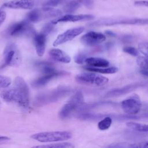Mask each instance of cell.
Returning <instances> with one entry per match:
<instances>
[{
    "mask_svg": "<svg viewBox=\"0 0 148 148\" xmlns=\"http://www.w3.org/2000/svg\"><path fill=\"white\" fill-rule=\"evenodd\" d=\"M84 104V96L82 92L77 91L61 108L59 116L62 119L67 118L76 109H79Z\"/></svg>",
    "mask_w": 148,
    "mask_h": 148,
    "instance_id": "277c9868",
    "label": "cell"
},
{
    "mask_svg": "<svg viewBox=\"0 0 148 148\" xmlns=\"http://www.w3.org/2000/svg\"><path fill=\"white\" fill-rule=\"evenodd\" d=\"M9 34L12 36H20L25 35H34L36 32L30 23L25 20L11 25L9 28Z\"/></svg>",
    "mask_w": 148,
    "mask_h": 148,
    "instance_id": "9c48e42d",
    "label": "cell"
},
{
    "mask_svg": "<svg viewBox=\"0 0 148 148\" xmlns=\"http://www.w3.org/2000/svg\"><path fill=\"white\" fill-rule=\"evenodd\" d=\"M12 83V80L10 77L0 75V88H6L10 86Z\"/></svg>",
    "mask_w": 148,
    "mask_h": 148,
    "instance_id": "4316f807",
    "label": "cell"
},
{
    "mask_svg": "<svg viewBox=\"0 0 148 148\" xmlns=\"http://www.w3.org/2000/svg\"><path fill=\"white\" fill-rule=\"evenodd\" d=\"M82 0H71L66 2L64 6V11L68 14H72L82 6Z\"/></svg>",
    "mask_w": 148,
    "mask_h": 148,
    "instance_id": "44dd1931",
    "label": "cell"
},
{
    "mask_svg": "<svg viewBox=\"0 0 148 148\" xmlns=\"http://www.w3.org/2000/svg\"><path fill=\"white\" fill-rule=\"evenodd\" d=\"M38 13L39 21L53 18H57L62 16L61 10L51 7L44 6L41 9H38Z\"/></svg>",
    "mask_w": 148,
    "mask_h": 148,
    "instance_id": "2e32d148",
    "label": "cell"
},
{
    "mask_svg": "<svg viewBox=\"0 0 148 148\" xmlns=\"http://www.w3.org/2000/svg\"><path fill=\"white\" fill-rule=\"evenodd\" d=\"M30 148H75V146L70 143L64 142L58 143H51L48 145H38Z\"/></svg>",
    "mask_w": 148,
    "mask_h": 148,
    "instance_id": "603a6c76",
    "label": "cell"
},
{
    "mask_svg": "<svg viewBox=\"0 0 148 148\" xmlns=\"http://www.w3.org/2000/svg\"><path fill=\"white\" fill-rule=\"evenodd\" d=\"M85 69L90 72H93L103 74H113L115 73L118 71V68L116 66L105 67V68H91L86 66Z\"/></svg>",
    "mask_w": 148,
    "mask_h": 148,
    "instance_id": "7402d4cb",
    "label": "cell"
},
{
    "mask_svg": "<svg viewBox=\"0 0 148 148\" xmlns=\"http://www.w3.org/2000/svg\"><path fill=\"white\" fill-rule=\"evenodd\" d=\"M123 110L130 116H135L141 109L142 102L139 96L134 94L127 97L120 103Z\"/></svg>",
    "mask_w": 148,
    "mask_h": 148,
    "instance_id": "52a82bcc",
    "label": "cell"
},
{
    "mask_svg": "<svg viewBox=\"0 0 148 148\" xmlns=\"http://www.w3.org/2000/svg\"><path fill=\"white\" fill-rule=\"evenodd\" d=\"M46 43V36L40 32L36 33L34 35V43L37 55L39 57L43 56L45 52Z\"/></svg>",
    "mask_w": 148,
    "mask_h": 148,
    "instance_id": "e0dca14e",
    "label": "cell"
},
{
    "mask_svg": "<svg viewBox=\"0 0 148 148\" xmlns=\"http://www.w3.org/2000/svg\"><path fill=\"white\" fill-rule=\"evenodd\" d=\"M3 66L18 67L21 64V54L14 43H8L6 46L3 51Z\"/></svg>",
    "mask_w": 148,
    "mask_h": 148,
    "instance_id": "5b68a950",
    "label": "cell"
},
{
    "mask_svg": "<svg viewBox=\"0 0 148 148\" xmlns=\"http://www.w3.org/2000/svg\"><path fill=\"white\" fill-rule=\"evenodd\" d=\"M142 86H143V84L141 83H135L128 84L122 87L110 90L105 94V97L106 98L117 97L128 94L130 92H132L134 90Z\"/></svg>",
    "mask_w": 148,
    "mask_h": 148,
    "instance_id": "7c38bea8",
    "label": "cell"
},
{
    "mask_svg": "<svg viewBox=\"0 0 148 148\" xmlns=\"http://www.w3.org/2000/svg\"><path fill=\"white\" fill-rule=\"evenodd\" d=\"M10 140V138L7 137V136H0V143H3L6 141H8Z\"/></svg>",
    "mask_w": 148,
    "mask_h": 148,
    "instance_id": "e575fe53",
    "label": "cell"
},
{
    "mask_svg": "<svg viewBox=\"0 0 148 148\" xmlns=\"http://www.w3.org/2000/svg\"><path fill=\"white\" fill-rule=\"evenodd\" d=\"M75 80L80 84L94 87L103 86L109 82L108 78L99 73L90 71L78 74L76 76Z\"/></svg>",
    "mask_w": 148,
    "mask_h": 148,
    "instance_id": "3957f363",
    "label": "cell"
},
{
    "mask_svg": "<svg viewBox=\"0 0 148 148\" xmlns=\"http://www.w3.org/2000/svg\"><path fill=\"white\" fill-rule=\"evenodd\" d=\"M50 57L56 61L68 64L71 61L70 56L63 50L59 49H52L49 52Z\"/></svg>",
    "mask_w": 148,
    "mask_h": 148,
    "instance_id": "ac0fdd59",
    "label": "cell"
},
{
    "mask_svg": "<svg viewBox=\"0 0 148 148\" xmlns=\"http://www.w3.org/2000/svg\"><path fill=\"white\" fill-rule=\"evenodd\" d=\"M35 66L42 74H46L54 72L56 71L54 65L46 61H38L35 64Z\"/></svg>",
    "mask_w": 148,
    "mask_h": 148,
    "instance_id": "ffe728a7",
    "label": "cell"
},
{
    "mask_svg": "<svg viewBox=\"0 0 148 148\" xmlns=\"http://www.w3.org/2000/svg\"><path fill=\"white\" fill-rule=\"evenodd\" d=\"M62 1L63 0H47L43 3V6L45 7L54 8L61 3Z\"/></svg>",
    "mask_w": 148,
    "mask_h": 148,
    "instance_id": "4dcf8cb0",
    "label": "cell"
},
{
    "mask_svg": "<svg viewBox=\"0 0 148 148\" xmlns=\"http://www.w3.org/2000/svg\"><path fill=\"white\" fill-rule=\"evenodd\" d=\"M72 134L68 131L43 132L33 134L31 138L40 142L63 141L70 139Z\"/></svg>",
    "mask_w": 148,
    "mask_h": 148,
    "instance_id": "8992f818",
    "label": "cell"
},
{
    "mask_svg": "<svg viewBox=\"0 0 148 148\" xmlns=\"http://www.w3.org/2000/svg\"><path fill=\"white\" fill-rule=\"evenodd\" d=\"M54 24H53L51 22L50 23H48L47 24H46L45 26H43V27L41 31V33L43 34L44 35H45L46 36L50 34L54 29Z\"/></svg>",
    "mask_w": 148,
    "mask_h": 148,
    "instance_id": "f1b7e54d",
    "label": "cell"
},
{
    "mask_svg": "<svg viewBox=\"0 0 148 148\" xmlns=\"http://www.w3.org/2000/svg\"><path fill=\"white\" fill-rule=\"evenodd\" d=\"M87 58V57H86L84 54H83L82 53H79L75 57L74 60L76 63L80 64H82L84 62H85V60Z\"/></svg>",
    "mask_w": 148,
    "mask_h": 148,
    "instance_id": "1f68e13d",
    "label": "cell"
},
{
    "mask_svg": "<svg viewBox=\"0 0 148 148\" xmlns=\"http://www.w3.org/2000/svg\"><path fill=\"white\" fill-rule=\"evenodd\" d=\"M67 73L64 71H56L54 72L42 74V75L36 79H35L32 83V85L34 87H41L46 85L51 80L56 79L58 77L66 75Z\"/></svg>",
    "mask_w": 148,
    "mask_h": 148,
    "instance_id": "5bb4252c",
    "label": "cell"
},
{
    "mask_svg": "<svg viewBox=\"0 0 148 148\" xmlns=\"http://www.w3.org/2000/svg\"><path fill=\"white\" fill-rule=\"evenodd\" d=\"M126 125L130 129L138 132H148V124L138 123L134 121H128Z\"/></svg>",
    "mask_w": 148,
    "mask_h": 148,
    "instance_id": "d4e9b609",
    "label": "cell"
},
{
    "mask_svg": "<svg viewBox=\"0 0 148 148\" xmlns=\"http://www.w3.org/2000/svg\"><path fill=\"white\" fill-rule=\"evenodd\" d=\"M6 13L4 11L1 10L0 9V26L5 21V20L6 19Z\"/></svg>",
    "mask_w": 148,
    "mask_h": 148,
    "instance_id": "836d02e7",
    "label": "cell"
},
{
    "mask_svg": "<svg viewBox=\"0 0 148 148\" xmlns=\"http://www.w3.org/2000/svg\"><path fill=\"white\" fill-rule=\"evenodd\" d=\"M123 50L124 52L134 57L138 56L139 55V50L132 46H125L123 48Z\"/></svg>",
    "mask_w": 148,
    "mask_h": 148,
    "instance_id": "f546056e",
    "label": "cell"
},
{
    "mask_svg": "<svg viewBox=\"0 0 148 148\" xmlns=\"http://www.w3.org/2000/svg\"><path fill=\"white\" fill-rule=\"evenodd\" d=\"M140 72L142 75H143L145 76H148V71H147L144 70V69H140Z\"/></svg>",
    "mask_w": 148,
    "mask_h": 148,
    "instance_id": "d590c367",
    "label": "cell"
},
{
    "mask_svg": "<svg viewBox=\"0 0 148 148\" xmlns=\"http://www.w3.org/2000/svg\"><path fill=\"white\" fill-rule=\"evenodd\" d=\"M134 5L137 6H145L148 8V1L140 0L134 2Z\"/></svg>",
    "mask_w": 148,
    "mask_h": 148,
    "instance_id": "d6a6232c",
    "label": "cell"
},
{
    "mask_svg": "<svg viewBox=\"0 0 148 148\" xmlns=\"http://www.w3.org/2000/svg\"><path fill=\"white\" fill-rule=\"evenodd\" d=\"M84 28L83 27H78L67 29L65 32L57 36L53 43V45L56 47L58 45L72 40L75 37L81 34L84 31Z\"/></svg>",
    "mask_w": 148,
    "mask_h": 148,
    "instance_id": "30bf717a",
    "label": "cell"
},
{
    "mask_svg": "<svg viewBox=\"0 0 148 148\" xmlns=\"http://www.w3.org/2000/svg\"><path fill=\"white\" fill-rule=\"evenodd\" d=\"M95 25H146L148 24V18H125L106 19L93 23Z\"/></svg>",
    "mask_w": 148,
    "mask_h": 148,
    "instance_id": "ba28073f",
    "label": "cell"
},
{
    "mask_svg": "<svg viewBox=\"0 0 148 148\" xmlns=\"http://www.w3.org/2000/svg\"><path fill=\"white\" fill-rule=\"evenodd\" d=\"M138 50L145 57L148 58V42H142L138 45Z\"/></svg>",
    "mask_w": 148,
    "mask_h": 148,
    "instance_id": "83f0119b",
    "label": "cell"
},
{
    "mask_svg": "<svg viewBox=\"0 0 148 148\" xmlns=\"http://www.w3.org/2000/svg\"><path fill=\"white\" fill-rule=\"evenodd\" d=\"M103 115V119H101L98 123V128L101 131L108 130L112 124V118L109 115Z\"/></svg>",
    "mask_w": 148,
    "mask_h": 148,
    "instance_id": "cb8c5ba5",
    "label": "cell"
},
{
    "mask_svg": "<svg viewBox=\"0 0 148 148\" xmlns=\"http://www.w3.org/2000/svg\"><path fill=\"white\" fill-rule=\"evenodd\" d=\"M106 40V36L99 32L89 31L83 35L80 39L82 43L88 46L99 45Z\"/></svg>",
    "mask_w": 148,
    "mask_h": 148,
    "instance_id": "8fae6325",
    "label": "cell"
},
{
    "mask_svg": "<svg viewBox=\"0 0 148 148\" xmlns=\"http://www.w3.org/2000/svg\"><path fill=\"white\" fill-rule=\"evenodd\" d=\"M94 18V16L92 14H67L64 16H62L59 18H55L51 23L54 24H56L59 23H66V22H77L80 21L91 20Z\"/></svg>",
    "mask_w": 148,
    "mask_h": 148,
    "instance_id": "4fadbf2b",
    "label": "cell"
},
{
    "mask_svg": "<svg viewBox=\"0 0 148 148\" xmlns=\"http://www.w3.org/2000/svg\"><path fill=\"white\" fill-rule=\"evenodd\" d=\"M0 96L6 102L17 103L24 108L29 106V87L20 76H17L14 79L12 87L2 88L0 90Z\"/></svg>",
    "mask_w": 148,
    "mask_h": 148,
    "instance_id": "6da1fadb",
    "label": "cell"
},
{
    "mask_svg": "<svg viewBox=\"0 0 148 148\" xmlns=\"http://www.w3.org/2000/svg\"><path fill=\"white\" fill-rule=\"evenodd\" d=\"M136 63L140 69L148 71V58L145 57H139L136 59Z\"/></svg>",
    "mask_w": 148,
    "mask_h": 148,
    "instance_id": "484cf974",
    "label": "cell"
},
{
    "mask_svg": "<svg viewBox=\"0 0 148 148\" xmlns=\"http://www.w3.org/2000/svg\"><path fill=\"white\" fill-rule=\"evenodd\" d=\"M35 5L34 0H10L3 3V7L13 9H32Z\"/></svg>",
    "mask_w": 148,
    "mask_h": 148,
    "instance_id": "9a60e30c",
    "label": "cell"
},
{
    "mask_svg": "<svg viewBox=\"0 0 148 148\" xmlns=\"http://www.w3.org/2000/svg\"><path fill=\"white\" fill-rule=\"evenodd\" d=\"M70 92L66 87H59L50 91L39 94L35 98L34 103L36 106H42L47 103L55 102L63 98Z\"/></svg>",
    "mask_w": 148,
    "mask_h": 148,
    "instance_id": "7a4b0ae2",
    "label": "cell"
},
{
    "mask_svg": "<svg viewBox=\"0 0 148 148\" xmlns=\"http://www.w3.org/2000/svg\"><path fill=\"white\" fill-rule=\"evenodd\" d=\"M88 67L91 68H105L109 65V61L100 57H87L84 62Z\"/></svg>",
    "mask_w": 148,
    "mask_h": 148,
    "instance_id": "d6986e66",
    "label": "cell"
}]
</instances>
